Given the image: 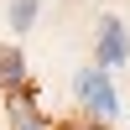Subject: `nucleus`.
Segmentation results:
<instances>
[{"mask_svg":"<svg viewBox=\"0 0 130 130\" xmlns=\"http://www.w3.org/2000/svg\"><path fill=\"white\" fill-rule=\"evenodd\" d=\"M37 0H16V5H10V26H16V31H31V21H37Z\"/></svg>","mask_w":130,"mask_h":130,"instance_id":"obj_5","label":"nucleus"},{"mask_svg":"<svg viewBox=\"0 0 130 130\" xmlns=\"http://www.w3.org/2000/svg\"><path fill=\"white\" fill-rule=\"evenodd\" d=\"M57 130H104L99 120H68V125H57Z\"/></svg>","mask_w":130,"mask_h":130,"instance_id":"obj_6","label":"nucleus"},{"mask_svg":"<svg viewBox=\"0 0 130 130\" xmlns=\"http://www.w3.org/2000/svg\"><path fill=\"white\" fill-rule=\"evenodd\" d=\"M78 94H83V104H89L99 120H109V115H115V94H109V78H104V68L83 73V78H78Z\"/></svg>","mask_w":130,"mask_h":130,"instance_id":"obj_2","label":"nucleus"},{"mask_svg":"<svg viewBox=\"0 0 130 130\" xmlns=\"http://www.w3.org/2000/svg\"><path fill=\"white\" fill-rule=\"evenodd\" d=\"M5 120H10V130H52V120L37 109V83L31 78L5 94Z\"/></svg>","mask_w":130,"mask_h":130,"instance_id":"obj_1","label":"nucleus"},{"mask_svg":"<svg viewBox=\"0 0 130 130\" xmlns=\"http://www.w3.org/2000/svg\"><path fill=\"white\" fill-rule=\"evenodd\" d=\"M125 52H130L125 26H120V21H104V37H99V68H120Z\"/></svg>","mask_w":130,"mask_h":130,"instance_id":"obj_3","label":"nucleus"},{"mask_svg":"<svg viewBox=\"0 0 130 130\" xmlns=\"http://www.w3.org/2000/svg\"><path fill=\"white\" fill-rule=\"evenodd\" d=\"M31 73H26V57H21V47H0V94L21 89Z\"/></svg>","mask_w":130,"mask_h":130,"instance_id":"obj_4","label":"nucleus"}]
</instances>
